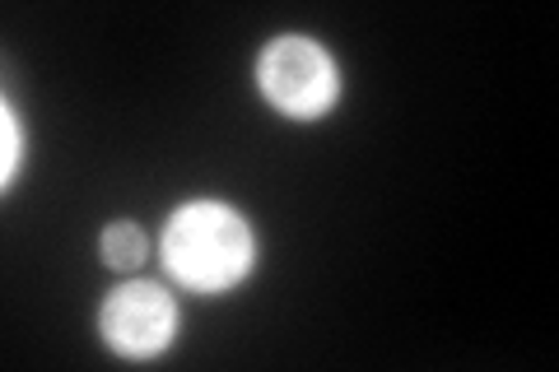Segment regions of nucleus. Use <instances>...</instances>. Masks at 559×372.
<instances>
[{"label":"nucleus","mask_w":559,"mask_h":372,"mask_svg":"<svg viewBox=\"0 0 559 372\" xmlns=\"http://www.w3.org/2000/svg\"><path fill=\"white\" fill-rule=\"evenodd\" d=\"M164 265L191 293H224L257 265L252 224L224 201H191L164 228Z\"/></svg>","instance_id":"1"},{"label":"nucleus","mask_w":559,"mask_h":372,"mask_svg":"<svg viewBox=\"0 0 559 372\" xmlns=\"http://www.w3.org/2000/svg\"><path fill=\"white\" fill-rule=\"evenodd\" d=\"M257 84L271 108L294 121L326 117L341 98V70L331 51L304 33H285V38L266 43V51L257 57Z\"/></svg>","instance_id":"2"},{"label":"nucleus","mask_w":559,"mask_h":372,"mask_svg":"<svg viewBox=\"0 0 559 372\" xmlns=\"http://www.w3.org/2000/svg\"><path fill=\"white\" fill-rule=\"evenodd\" d=\"M98 335L127 359H154L173 345L178 335V303L168 298V289L135 279L103 298L98 308Z\"/></svg>","instance_id":"3"},{"label":"nucleus","mask_w":559,"mask_h":372,"mask_svg":"<svg viewBox=\"0 0 559 372\" xmlns=\"http://www.w3.org/2000/svg\"><path fill=\"white\" fill-rule=\"evenodd\" d=\"M103 261L117 265V271H131V265L145 261V233L135 224H108L103 228Z\"/></svg>","instance_id":"4"},{"label":"nucleus","mask_w":559,"mask_h":372,"mask_svg":"<svg viewBox=\"0 0 559 372\" xmlns=\"http://www.w3.org/2000/svg\"><path fill=\"white\" fill-rule=\"evenodd\" d=\"M5 117H0V127H5V164H0V182H14V172H20V164H24V131H20V117H14V108L5 103L0 108Z\"/></svg>","instance_id":"5"}]
</instances>
